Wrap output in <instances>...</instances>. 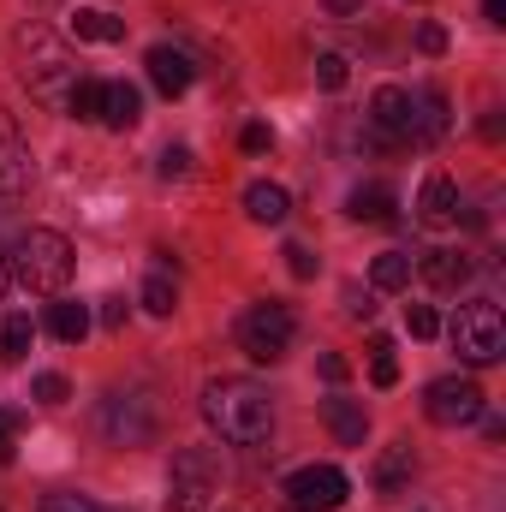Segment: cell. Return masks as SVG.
Masks as SVG:
<instances>
[{"label": "cell", "instance_id": "cell-1", "mask_svg": "<svg viewBox=\"0 0 506 512\" xmlns=\"http://www.w3.org/2000/svg\"><path fill=\"white\" fill-rule=\"evenodd\" d=\"M203 423L227 447H262L274 435V399L251 376H215L203 387Z\"/></svg>", "mask_w": 506, "mask_h": 512}, {"label": "cell", "instance_id": "cell-2", "mask_svg": "<svg viewBox=\"0 0 506 512\" xmlns=\"http://www.w3.org/2000/svg\"><path fill=\"white\" fill-rule=\"evenodd\" d=\"M12 60H18V78H24V90L36 96V102H48V108H66V96H72V84H78V60H72V48L48 30V24H18L12 30Z\"/></svg>", "mask_w": 506, "mask_h": 512}, {"label": "cell", "instance_id": "cell-3", "mask_svg": "<svg viewBox=\"0 0 506 512\" xmlns=\"http://www.w3.org/2000/svg\"><path fill=\"white\" fill-rule=\"evenodd\" d=\"M72 268H78L72 239L54 233V227H30V233H18V245L6 251V274H12L24 292H48V298H60L66 280H72Z\"/></svg>", "mask_w": 506, "mask_h": 512}, {"label": "cell", "instance_id": "cell-4", "mask_svg": "<svg viewBox=\"0 0 506 512\" xmlns=\"http://www.w3.org/2000/svg\"><path fill=\"white\" fill-rule=\"evenodd\" d=\"M215 501H221V453L179 447L167 471V512H215Z\"/></svg>", "mask_w": 506, "mask_h": 512}, {"label": "cell", "instance_id": "cell-5", "mask_svg": "<svg viewBox=\"0 0 506 512\" xmlns=\"http://www.w3.org/2000/svg\"><path fill=\"white\" fill-rule=\"evenodd\" d=\"M453 352L465 358V364H501L506 352V322H501V304L495 298H471V304H459V316H453Z\"/></svg>", "mask_w": 506, "mask_h": 512}, {"label": "cell", "instance_id": "cell-6", "mask_svg": "<svg viewBox=\"0 0 506 512\" xmlns=\"http://www.w3.org/2000/svg\"><path fill=\"white\" fill-rule=\"evenodd\" d=\"M292 340H298V316L286 310V304H251L245 316H239V346H245V358L256 364H280L286 352H292Z\"/></svg>", "mask_w": 506, "mask_h": 512}, {"label": "cell", "instance_id": "cell-7", "mask_svg": "<svg viewBox=\"0 0 506 512\" xmlns=\"http://www.w3.org/2000/svg\"><path fill=\"white\" fill-rule=\"evenodd\" d=\"M483 411H489V399H483V387L471 382V376H435V382L423 387V417L435 429H465Z\"/></svg>", "mask_w": 506, "mask_h": 512}, {"label": "cell", "instance_id": "cell-8", "mask_svg": "<svg viewBox=\"0 0 506 512\" xmlns=\"http://www.w3.org/2000/svg\"><path fill=\"white\" fill-rule=\"evenodd\" d=\"M155 429H161V411H155L149 393L131 387V393H108V399H102V435H108L114 447H149Z\"/></svg>", "mask_w": 506, "mask_h": 512}, {"label": "cell", "instance_id": "cell-9", "mask_svg": "<svg viewBox=\"0 0 506 512\" xmlns=\"http://www.w3.org/2000/svg\"><path fill=\"white\" fill-rule=\"evenodd\" d=\"M280 495H286V512H340L346 495H352V483H346L340 465H298L280 483Z\"/></svg>", "mask_w": 506, "mask_h": 512}, {"label": "cell", "instance_id": "cell-10", "mask_svg": "<svg viewBox=\"0 0 506 512\" xmlns=\"http://www.w3.org/2000/svg\"><path fill=\"white\" fill-rule=\"evenodd\" d=\"M30 173H36L30 143H24L18 120L0 108V197H24V191H30Z\"/></svg>", "mask_w": 506, "mask_h": 512}, {"label": "cell", "instance_id": "cell-11", "mask_svg": "<svg viewBox=\"0 0 506 512\" xmlns=\"http://www.w3.org/2000/svg\"><path fill=\"white\" fill-rule=\"evenodd\" d=\"M143 66H149V84H155L161 96H185V90L197 84V60H191L185 48H173V42H155V48L143 54Z\"/></svg>", "mask_w": 506, "mask_h": 512}, {"label": "cell", "instance_id": "cell-12", "mask_svg": "<svg viewBox=\"0 0 506 512\" xmlns=\"http://www.w3.org/2000/svg\"><path fill=\"white\" fill-rule=\"evenodd\" d=\"M370 126H376L387 143H411V90L381 84L376 102H370Z\"/></svg>", "mask_w": 506, "mask_h": 512}, {"label": "cell", "instance_id": "cell-13", "mask_svg": "<svg viewBox=\"0 0 506 512\" xmlns=\"http://www.w3.org/2000/svg\"><path fill=\"white\" fill-rule=\"evenodd\" d=\"M417 221H423V227H453V221H459V185H453L447 173H429V179H423Z\"/></svg>", "mask_w": 506, "mask_h": 512}, {"label": "cell", "instance_id": "cell-14", "mask_svg": "<svg viewBox=\"0 0 506 512\" xmlns=\"http://www.w3.org/2000/svg\"><path fill=\"white\" fill-rule=\"evenodd\" d=\"M417 274H423L435 292H459V286L471 280V256H465V251H447V245H435V251H423Z\"/></svg>", "mask_w": 506, "mask_h": 512}, {"label": "cell", "instance_id": "cell-15", "mask_svg": "<svg viewBox=\"0 0 506 512\" xmlns=\"http://www.w3.org/2000/svg\"><path fill=\"white\" fill-rule=\"evenodd\" d=\"M441 137H447V96L411 90V143H441Z\"/></svg>", "mask_w": 506, "mask_h": 512}, {"label": "cell", "instance_id": "cell-16", "mask_svg": "<svg viewBox=\"0 0 506 512\" xmlns=\"http://www.w3.org/2000/svg\"><path fill=\"white\" fill-rule=\"evenodd\" d=\"M245 215H251L256 227H280V221L292 215L286 185H274V179H256V185H245Z\"/></svg>", "mask_w": 506, "mask_h": 512}, {"label": "cell", "instance_id": "cell-17", "mask_svg": "<svg viewBox=\"0 0 506 512\" xmlns=\"http://www.w3.org/2000/svg\"><path fill=\"white\" fill-rule=\"evenodd\" d=\"M322 417H328V429H334L340 447H364V435H370V411H364L358 399H328Z\"/></svg>", "mask_w": 506, "mask_h": 512}, {"label": "cell", "instance_id": "cell-18", "mask_svg": "<svg viewBox=\"0 0 506 512\" xmlns=\"http://www.w3.org/2000/svg\"><path fill=\"white\" fill-rule=\"evenodd\" d=\"M48 334H54L60 346H78V340L90 334V304H78V298H54V304H48Z\"/></svg>", "mask_w": 506, "mask_h": 512}, {"label": "cell", "instance_id": "cell-19", "mask_svg": "<svg viewBox=\"0 0 506 512\" xmlns=\"http://www.w3.org/2000/svg\"><path fill=\"white\" fill-rule=\"evenodd\" d=\"M346 215L352 221H393L399 215V197H393V185H358L352 197H346Z\"/></svg>", "mask_w": 506, "mask_h": 512}, {"label": "cell", "instance_id": "cell-20", "mask_svg": "<svg viewBox=\"0 0 506 512\" xmlns=\"http://www.w3.org/2000/svg\"><path fill=\"white\" fill-rule=\"evenodd\" d=\"M137 120H143V96H137V84H108V90H102V126L131 131Z\"/></svg>", "mask_w": 506, "mask_h": 512}, {"label": "cell", "instance_id": "cell-21", "mask_svg": "<svg viewBox=\"0 0 506 512\" xmlns=\"http://www.w3.org/2000/svg\"><path fill=\"white\" fill-rule=\"evenodd\" d=\"M411 471H417V459H411V441H393V447L376 459V489H381V495H399V489L411 483Z\"/></svg>", "mask_w": 506, "mask_h": 512}, {"label": "cell", "instance_id": "cell-22", "mask_svg": "<svg viewBox=\"0 0 506 512\" xmlns=\"http://www.w3.org/2000/svg\"><path fill=\"white\" fill-rule=\"evenodd\" d=\"M30 340H36V322H30L24 310H6V316H0V358H6V364H24V358H30Z\"/></svg>", "mask_w": 506, "mask_h": 512}, {"label": "cell", "instance_id": "cell-23", "mask_svg": "<svg viewBox=\"0 0 506 512\" xmlns=\"http://www.w3.org/2000/svg\"><path fill=\"white\" fill-rule=\"evenodd\" d=\"M72 24H78V36H84V42H120V36H126V18H114L108 6H84Z\"/></svg>", "mask_w": 506, "mask_h": 512}, {"label": "cell", "instance_id": "cell-24", "mask_svg": "<svg viewBox=\"0 0 506 512\" xmlns=\"http://www.w3.org/2000/svg\"><path fill=\"white\" fill-rule=\"evenodd\" d=\"M370 286L376 292H399V286H411V256L405 251H381L370 262Z\"/></svg>", "mask_w": 506, "mask_h": 512}, {"label": "cell", "instance_id": "cell-25", "mask_svg": "<svg viewBox=\"0 0 506 512\" xmlns=\"http://www.w3.org/2000/svg\"><path fill=\"white\" fill-rule=\"evenodd\" d=\"M102 90H108L102 78H78L72 96H66V114L72 120H102Z\"/></svg>", "mask_w": 506, "mask_h": 512}, {"label": "cell", "instance_id": "cell-26", "mask_svg": "<svg viewBox=\"0 0 506 512\" xmlns=\"http://www.w3.org/2000/svg\"><path fill=\"white\" fill-rule=\"evenodd\" d=\"M137 304H143L149 316H173V304H179V286H173V280H167V274L155 268V274L143 280V292H137Z\"/></svg>", "mask_w": 506, "mask_h": 512}, {"label": "cell", "instance_id": "cell-27", "mask_svg": "<svg viewBox=\"0 0 506 512\" xmlns=\"http://www.w3.org/2000/svg\"><path fill=\"white\" fill-rule=\"evenodd\" d=\"M30 393H36V405H66V399H72V382H66L60 370H42V376L30 382Z\"/></svg>", "mask_w": 506, "mask_h": 512}, {"label": "cell", "instance_id": "cell-28", "mask_svg": "<svg viewBox=\"0 0 506 512\" xmlns=\"http://www.w3.org/2000/svg\"><path fill=\"white\" fill-rule=\"evenodd\" d=\"M405 328H411L417 340H435V334H441V316H435L429 304H405Z\"/></svg>", "mask_w": 506, "mask_h": 512}, {"label": "cell", "instance_id": "cell-29", "mask_svg": "<svg viewBox=\"0 0 506 512\" xmlns=\"http://www.w3.org/2000/svg\"><path fill=\"white\" fill-rule=\"evenodd\" d=\"M18 429H24V411L0 405V465H12V447H18Z\"/></svg>", "mask_w": 506, "mask_h": 512}, {"label": "cell", "instance_id": "cell-30", "mask_svg": "<svg viewBox=\"0 0 506 512\" xmlns=\"http://www.w3.org/2000/svg\"><path fill=\"white\" fill-rule=\"evenodd\" d=\"M316 84H322V90H346V60H340V54H322V60H316Z\"/></svg>", "mask_w": 506, "mask_h": 512}, {"label": "cell", "instance_id": "cell-31", "mask_svg": "<svg viewBox=\"0 0 506 512\" xmlns=\"http://www.w3.org/2000/svg\"><path fill=\"white\" fill-rule=\"evenodd\" d=\"M191 173V149L185 143H167L161 149V179H185Z\"/></svg>", "mask_w": 506, "mask_h": 512}, {"label": "cell", "instance_id": "cell-32", "mask_svg": "<svg viewBox=\"0 0 506 512\" xmlns=\"http://www.w3.org/2000/svg\"><path fill=\"white\" fill-rule=\"evenodd\" d=\"M42 512H102L90 495H72V489H60V495H48L42 501Z\"/></svg>", "mask_w": 506, "mask_h": 512}, {"label": "cell", "instance_id": "cell-33", "mask_svg": "<svg viewBox=\"0 0 506 512\" xmlns=\"http://www.w3.org/2000/svg\"><path fill=\"white\" fill-rule=\"evenodd\" d=\"M286 268H292L298 280H310V274H316V256L304 251V245H286Z\"/></svg>", "mask_w": 506, "mask_h": 512}, {"label": "cell", "instance_id": "cell-34", "mask_svg": "<svg viewBox=\"0 0 506 512\" xmlns=\"http://www.w3.org/2000/svg\"><path fill=\"white\" fill-rule=\"evenodd\" d=\"M239 143H245V155H262V149L274 143V131H268V126H245V131H239Z\"/></svg>", "mask_w": 506, "mask_h": 512}, {"label": "cell", "instance_id": "cell-35", "mask_svg": "<svg viewBox=\"0 0 506 512\" xmlns=\"http://www.w3.org/2000/svg\"><path fill=\"white\" fill-rule=\"evenodd\" d=\"M370 382H376V387H393V382H399V364H393V352H376V370H370Z\"/></svg>", "mask_w": 506, "mask_h": 512}, {"label": "cell", "instance_id": "cell-36", "mask_svg": "<svg viewBox=\"0 0 506 512\" xmlns=\"http://www.w3.org/2000/svg\"><path fill=\"white\" fill-rule=\"evenodd\" d=\"M417 48H423V54H441V48H447V30H441V24H423V30H417Z\"/></svg>", "mask_w": 506, "mask_h": 512}, {"label": "cell", "instance_id": "cell-37", "mask_svg": "<svg viewBox=\"0 0 506 512\" xmlns=\"http://www.w3.org/2000/svg\"><path fill=\"white\" fill-rule=\"evenodd\" d=\"M102 328H126V298H102Z\"/></svg>", "mask_w": 506, "mask_h": 512}, {"label": "cell", "instance_id": "cell-38", "mask_svg": "<svg viewBox=\"0 0 506 512\" xmlns=\"http://www.w3.org/2000/svg\"><path fill=\"white\" fill-rule=\"evenodd\" d=\"M322 376H328V382H346L352 370H346V358H334V352H328V358H322Z\"/></svg>", "mask_w": 506, "mask_h": 512}, {"label": "cell", "instance_id": "cell-39", "mask_svg": "<svg viewBox=\"0 0 506 512\" xmlns=\"http://www.w3.org/2000/svg\"><path fill=\"white\" fill-rule=\"evenodd\" d=\"M322 6H328L334 18H352V12H364V0H322Z\"/></svg>", "mask_w": 506, "mask_h": 512}, {"label": "cell", "instance_id": "cell-40", "mask_svg": "<svg viewBox=\"0 0 506 512\" xmlns=\"http://www.w3.org/2000/svg\"><path fill=\"white\" fill-rule=\"evenodd\" d=\"M483 18L489 24H506V0H483Z\"/></svg>", "mask_w": 506, "mask_h": 512}, {"label": "cell", "instance_id": "cell-41", "mask_svg": "<svg viewBox=\"0 0 506 512\" xmlns=\"http://www.w3.org/2000/svg\"><path fill=\"white\" fill-rule=\"evenodd\" d=\"M6 280H12V274H6V251H0V292H6Z\"/></svg>", "mask_w": 506, "mask_h": 512}]
</instances>
